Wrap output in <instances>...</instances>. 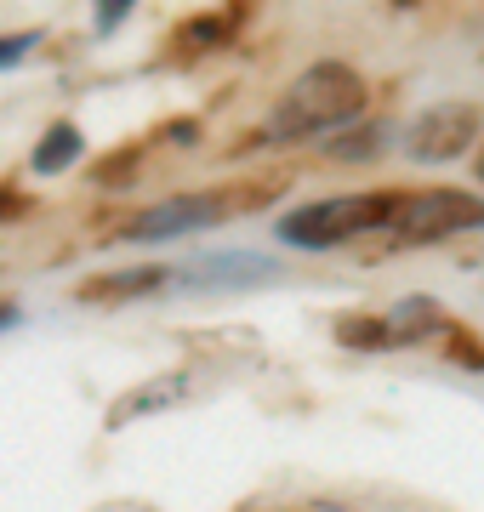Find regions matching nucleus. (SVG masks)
Masks as SVG:
<instances>
[{"instance_id": "nucleus-1", "label": "nucleus", "mask_w": 484, "mask_h": 512, "mask_svg": "<svg viewBox=\"0 0 484 512\" xmlns=\"http://www.w3.org/2000/svg\"><path fill=\"white\" fill-rule=\"evenodd\" d=\"M365 114V80L348 63H314L297 74V86L274 103L268 114V143H302V137H325L336 126H354Z\"/></svg>"}, {"instance_id": "nucleus-2", "label": "nucleus", "mask_w": 484, "mask_h": 512, "mask_svg": "<svg viewBox=\"0 0 484 512\" xmlns=\"http://www.w3.org/2000/svg\"><path fill=\"white\" fill-rule=\"evenodd\" d=\"M399 188H371V194H331V200H314V205H297L274 222V234L297 251H331L342 239H359V234H376L399 217Z\"/></svg>"}, {"instance_id": "nucleus-3", "label": "nucleus", "mask_w": 484, "mask_h": 512, "mask_svg": "<svg viewBox=\"0 0 484 512\" xmlns=\"http://www.w3.org/2000/svg\"><path fill=\"white\" fill-rule=\"evenodd\" d=\"M484 228V200L462 194V188H428V194H405L399 217L388 222L393 245H428V239H450Z\"/></svg>"}, {"instance_id": "nucleus-4", "label": "nucleus", "mask_w": 484, "mask_h": 512, "mask_svg": "<svg viewBox=\"0 0 484 512\" xmlns=\"http://www.w3.org/2000/svg\"><path fill=\"white\" fill-rule=\"evenodd\" d=\"M484 126V109L479 103H433L428 114H416L405 131V154L422 165H445V160H462L473 137Z\"/></svg>"}, {"instance_id": "nucleus-5", "label": "nucleus", "mask_w": 484, "mask_h": 512, "mask_svg": "<svg viewBox=\"0 0 484 512\" xmlns=\"http://www.w3.org/2000/svg\"><path fill=\"white\" fill-rule=\"evenodd\" d=\"M223 217H228L223 194H177V200H160L143 217H131L120 228V239H131V245H160V239H183V234L211 228V222H223Z\"/></svg>"}, {"instance_id": "nucleus-6", "label": "nucleus", "mask_w": 484, "mask_h": 512, "mask_svg": "<svg viewBox=\"0 0 484 512\" xmlns=\"http://www.w3.org/2000/svg\"><path fill=\"white\" fill-rule=\"evenodd\" d=\"M257 279H274L268 256H205V262H183L171 285H257Z\"/></svg>"}, {"instance_id": "nucleus-7", "label": "nucleus", "mask_w": 484, "mask_h": 512, "mask_svg": "<svg viewBox=\"0 0 484 512\" xmlns=\"http://www.w3.org/2000/svg\"><path fill=\"white\" fill-rule=\"evenodd\" d=\"M177 399H188V370H166V376H154V382L131 387L126 399L109 410V427H126V421H137V416H154V410H166V404H177Z\"/></svg>"}, {"instance_id": "nucleus-8", "label": "nucleus", "mask_w": 484, "mask_h": 512, "mask_svg": "<svg viewBox=\"0 0 484 512\" xmlns=\"http://www.w3.org/2000/svg\"><path fill=\"white\" fill-rule=\"evenodd\" d=\"M382 325H388V342H422V336L450 330L433 296H405V302H393V308L382 313Z\"/></svg>"}, {"instance_id": "nucleus-9", "label": "nucleus", "mask_w": 484, "mask_h": 512, "mask_svg": "<svg viewBox=\"0 0 484 512\" xmlns=\"http://www.w3.org/2000/svg\"><path fill=\"white\" fill-rule=\"evenodd\" d=\"M75 160H80V126H69V120H57V126L35 143V154H29L35 177H57V171H69Z\"/></svg>"}, {"instance_id": "nucleus-10", "label": "nucleus", "mask_w": 484, "mask_h": 512, "mask_svg": "<svg viewBox=\"0 0 484 512\" xmlns=\"http://www.w3.org/2000/svg\"><path fill=\"white\" fill-rule=\"evenodd\" d=\"M171 268H137V274H109V279H92V285H80L86 302H103V296H143L154 285H166Z\"/></svg>"}, {"instance_id": "nucleus-11", "label": "nucleus", "mask_w": 484, "mask_h": 512, "mask_svg": "<svg viewBox=\"0 0 484 512\" xmlns=\"http://www.w3.org/2000/svg\"><path fill=\"white\" fill-rule=\"evenodd\" d=\"M336 342H342V348H393L382 319H342V325H336Z\"/></svg>"}, {"instance_id": "nucleus-12", "label": "nucleus", "mask_w": 484, "mask_h": 512, "mask_svg": "<svg viewBox=\"0 0 484 512\" xmlns=\"http://www.w3.org/2000/svg\"><path fill=\"white\" fill-rule=\"evenodd\" d=\"M188 46V52H200V46H223L228 40V23L223 18H194V23H183V35H177Z\"/></svg>"}, {"instance_id": "nucleus-13", "label": "nucleus", "mask_w": 484, "mask_h": 512, "mask_svg": "<svg viewBox=\"0 0 484 512\" xmlns=\"http://www.w3.org/2000/svg\"><path fill=\"white\" fill-rule=\"evenodd\" d=\"M35 29H23V35H0V69H12V63H23V57L35 52Z\"/></svg>"}, {"instance_id": "nucleus-14", "label": "nucleus", "mask_w": 484, "mask_h": 512, "mask_svg": "<svg viewBox=\"0 0 484 512\" xmlns=\"http://www.w3.org/2000/svg\"><path fill=\"white\" fill-rule=\"evenodd\" d=\"M131 6H137V0H97V35H114V29L126 23Z\"/></svg>"}, {"instance_id": "nucleus-15", "label": "nucleus", "mask_w": 484, "mask_h": 512, "mask_svg": "<svg viewBox=\"0 0 484 512\" xmlns=\"http://www.w3.org/2000/svg\"><path fill=\"white\" fill-rule=\"evenodd\" d=\"M382 143V126L365 131V137H348V143H331V154H342V160H354V154H371V148Z\"/></svg>"}, {"instance_id": "nucleus-16", "label": "nucleus", "mask_w": 484, "mask_h": 512, "mask_svg": "<svg viewBox=\"0 0 484 512\" xmlns=\"http://www.w3.org/2000/svg\"><path fill=\"white\" fill-rule=\"evenodd\" d=\"M18 325V308H12V302H0V330H12Z\"/></svg>"}, {"instance_id": "nucleus-17", "label": "nucleus", "mask_w": 484, "mask_h": 512, "mask_svg": "<svg viewBox=\"0 0 484 512\" xmlns=\"http://www.w3.org/2000/svg\"><path fill=\"white\" fill-rule=\"evenodd\" d=\"M6 211H12V200H0V217H6Z\"/></svg>"}, {"instance_id": "nucleus-18", "label": "nucleus", "mask_w": 484, "mask_h": 512, "mask_svg": "<svg viewBox=\"0 0 484 512\" xmlns=\"http://www.w3.org/2000/svg\"><path fill=\"white\" fill-rule=\"evenodd\" d=\"M479 177H484V154H479Z\"/></svg>"}]
</instances>
